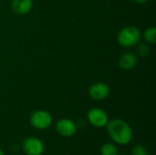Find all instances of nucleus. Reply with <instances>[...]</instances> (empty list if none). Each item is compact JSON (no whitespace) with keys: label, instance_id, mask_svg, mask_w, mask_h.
Here are the masks:
<instances>
[{"label":"nucleus","instance_id":"obj_1","mask_svg":"<svg viewBox=\"0 0 156 155\" xmlns=\"http://www.w3.org/2000/svg\"><path fill=\"white\" fill-rule=\"evenodd\" d=\"M107 132L112 141L121 146L129 144L133 137V132L130 124L122 119L109 121L106 125Z\"/></svg>","mask_w":156,"mask_h":155},{"label":"nucleus","instance_id":"obj_2","mask_svg":"<svg viewBox=\"0 0 156 155\" xmlns=\"http://www.w3.org/2000/svg\"><path fill=\"white\" fill-rule=\"evenodd\" d=\"M142 38L141 30L134 26L122 27L117 35V41L123 48H132L137 45Z\"/></svg>","mask_w":156,"mask_h":155},{"label":"nucleus","instance_id":"obj_3","mask_svg":"<svg viewBox=\"0 0 156 155\" xmlns=\"http://www.w3.org/2000/svg\"><path fill=\"white\" fill-rule=\"evenodd\" d=\"M53 119L51 114L44 110H37L31 113L29 117V122L32 127L37 130H46L52 124Z\"/></svg>","mask_w":156,"mask_h":155},{"label":"nucleus","instance_id":"obj_4","mask_svg":"<svg viewBox=\"0 0 156 155\" xmlns=\"http://www.w3.org/2000/svg\"><path fill=\"white\" fill-rule=\"evenodd\" d=\"M87 120L89 123L95 128H105L110 121L107 112L98 107L89 110L87 112Z\"/></svg>","mask_w":156,"mask_h":155},{"label":"nucleus","instance_id":"obj_5","mask_svg":"<svg viewBox=\"0 0 156 155\" xmlns=\"http://www.w3.org/2000/svg\"><path fill=\"white\" fill-rule=\"evenodd\" d=\"M55 129L58 134L65 138H69L74 136L78 131L76 122L68 118L59 119L55 124Z\"/></svg>","mask_w":156,"mask_h":155},{"label":"nucleus","instance_id":"obj_6","mask_svg":"<svg viewBox=\"0 0 156 155\" xmlns=\"http://www.w3.org/2000/svg\"><path fill=\"white\" fill-rule=\"evenodd\" d=\"M22 150L26 155H42L45 146L40 139L27 137L22 143Z\"/></svg>","mask_w":156,"mask_h":155},{"label":"nucleus","instance_id":"obj_7","mask_svg":"<svg viewBox=\"0 0 156 155\" xmlns=\"http://www.w3.org/2000/svg\"><path fill=\"white\" fill-rule=\"evenodd\" d=\"M89 96L94 100H103L110 95L109 86L101 81L91 84L89 88Z\"/></svg>","mask_w":156,"mask_h":155},{"label":"nucleus","instance_id":"obj_8","mask_svg":"<svg viewBox=\"0 0 156 155\" xmlns=\"http://www.w3.org/2000/svg\"><path fill=\"white\" fill-rule=\"evenodd\" d=\"M138 58L133 52H125L123 53L118 60L119 67L123 70H131L134 69L137 65Z\"/></svg>","mask_w":156,"mask_h":155},{"label":"nucleus","instance_id":"obj_9","mask_svg":"<svg viewBox=\"0 0 156 155\" xmlns=\"http://www.w3.org/2000/svg\"><path fill=\"white\" fill-rule=\"evenodd\" d=\"M11 7L13 11L17 15L28 14L33 7L32 0H12Z\"/></svg>","mask_w":156,"mask_h":155},{"label":"nucleus","instance_id":"obj_10","mask_svg":"<svg viewBox=\"0 0 156 155\" xmlns=\"http://www.w3.org/2000/svg\"><path fill=\"white\" fill-rule=\"evenodd\" d=\"M144 39L145 40V43L149 45H154L156 43V27L155 26H151L146 28L144 31L143 34Z\"/></svg>","mask_w":156,"mask_h":155},{"label":"nucleus","instance_id":"obj_11","mask_svg":"<svg viewBox=\"0 0 156 155\" xmlns=\"http://www.w3.org/2000/svg\"><path fill=\"white\" fill-rule=\"evenodd\" d=\"M101 155H119V151L115 143H106L101 147Z\"/></svg>","mask_w":156,"mask_h":155},{"label":"nucleus","instance_id":"obj_12","mask_svg":"<svg viewBox=\"0 0 156 155\" xmlns=\"http://www.w3.org/2000/svg\"><path fill=\"white\" fill-rule=\"evenodd\" d=\"M138 48H137V52L139 54V56L141 58H147L149 57L150 53H151V48H150V46L149 44L147 43H138Z\"/></svg>","mask_w":156,"mask_h":155},{"label":"nucleus","instance_id":"obj_13","mask_svg":"<svg viewBox=\"0 0 156 155\" xmlns=\"http://www.w3.org/2000/svg\"><path fill=\"white\" fill-rule=\"evenodd\" d=\"M131 155H148V152L143 144L137 143L132 147Z\"/></svg>","mask_w":156,"mask_h":155},{"label":"nucleus","instance_id":"obj_14","mask_svg":"<svg viewBox=\"0 0 156 155\" xmlns=\"http://www.w3.org/2000/svg\"><path fill=\"white\" fill-rule=\"evenodd\" d=\"M148 0H134V2H136L137 4H145Z\"/></svg>","mask_w":156,"mask_h":155},{"label":"nucleus","instance_id":"obj_15","mask_svg":"<svg viewBox=\"0 0 156 155\" xmlns=\"http://www.w3.org/2000/svg\"><path fill=\"white\" fill-rule=\"evenodd\" d=\"M0 155H5V153L3 152V150L0 148Z\"/></svg>","mask_w":156,"mask_h":155}]
</instances>
